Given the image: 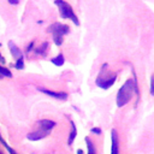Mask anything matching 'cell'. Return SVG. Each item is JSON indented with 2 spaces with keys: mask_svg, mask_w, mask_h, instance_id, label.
I'll return each mask as SVG.
<instances>
[{
  "mask_svg": "<svg viewBox=\"0 0 154 154\" xmlns=\"http://www.w3.org/2000/svg\"><path fill=\"white\" fill-rule=\"evenodd\" d=\"M85 142H87V147H88V154H96V153H95L94 144H93L90 137H85Z\"/></svg>",
  "mask_w": 154,
  "mask_h": 154,
  "instance_id": "obj_13",
  "label": "cell"
},
{
  "mask_svg": "<svg viewBox=\"0 0 154 154\" xmlns=\"http://www.w3.org/2000/svg\"><path fill=\"white\" fill-rule=\"evenodd\" d=\"M77 154H84V153H83L82 149H78V150H77Z\"/></svg>",
  "mask_w": 154,
  "mask_h": 154,
  "instance_id": "obj_20",
  "label": "cell"
},
{
  "mask_svg": "<svg viewBox=\"0 0 154 154\" xmlns=\"http://www.w3.org/2000/svg\"><path fill=\"white\" fill-rule=\"evenodd\" d=\"M111 138H112V148H111V154H118L119 149H118V135L116 129H112L111 131Z\"/></svg>",
  "mask_w": 154,
  "mask_h": 154,
  "instance_id": "obj_7",
  "label": "cell"
},
{
  "mask_svg": "<svg viewBox=\"0 0 154 154\" xmlns=\"http://www.w3.org/2000/svg\"><path fill=\"white\" fill-rule=\"evenodd\" d=\"M48 31L53 35V41L57 46H61L64 42V36L70 32V26L59 22H55L48 26Z\"/></svg>",
  "mask_w": 154,
  "mask_h": 154,
  "instance_id": "obj_4",
  "label": "cell"
},
{
  "mask_svg": "<svg viewBox=\"0 0 154 154\" xmlns=\"http://www.w3.org/2000/svg\"><path fill=\"white\" fill-rule=\"evenodd\" d=\"M38 125L41 126V130L51 131L55 126V122H53L51 119H41V120H38Z\"/></svg>",
  "mask_w": 154,
  "mask_h": 154,
  "instance_id": "obj_8",
  "label": "cell"
},
{
  "mask_svg": "<svg viewBox=\"0 0 154 154\" xmlns=\"http://www.w3.org/2000/svg\"><path fill=\"white\" fill-rule=\"evenodd\" d=\"M38 91L43 93V94H47L54 99H58V100H66L67 99V94L66 93H63V91H53V90H48V89H45V88H37Z\"/></svg>",
  "mask_w": 154,
  "mask_h": 154,
  "instance_id": "obj_5",
  "label": "cell"
},
{
  "mask_svg": "<svg viewBox=\"0 0 154 154\" xmlns=\"http://www.w3.org/2000/svg\"><path fill=\"white\" fill-rule=\"evenodd\" d=\"M48 47H49V43H48L47 41H45V42H42L37 48H35V53H36V54H38V55L45 57V55L47 54Z\"/></svg>",
  "mask_w": 154,
  "mask_h": 154,
  "instance_id": "obj_10",
  "label": "cell"
},
{
  "mask_svg": "<svg viewBox=\"0 0 154 154\" xmlns=\"http://www.w3.org/2000/svg\"><path fill=\"white\" fill-rule=\"evenodd\" d=\"M32 47H34V41H31V42L29 43V46L26 47V52H30V51L32 49Z\"/></svg>",
  "mask_w": 154,
  "mask_h": 154,
  "instance_id": "obj_18",
  "label": "cell"
},
{
  "mask_svg": "<svg viewBox=\"0 0 154 154\" xmlns=\"http://www.w3.org/2000/svg\"><path fill=\"white\" fill-rule=\"evenodd\" d=\"M48 134H49V131L40 130V131H35V132H30V134H28L26 137H28V140H30V141H37V140H41V138L46 137Z\"/></svg>",
  "mask_w": 154,
  "mask_h": 154,
  "instance_id": "obj_6",
  "label": "cell"
},
{
  "mask_svg": "<svg viewBox=\"0 0 154 154\" xmlns=\"http://www.w3.org/2000/svg\"><path fill=\"white\" fill-rule=\"evenodd\" d=\"M150 94L154 96V75L150 77Z\"/></svg>",
  "mask_w": 154,
  "mask_h": 154,
  "instance_id": "obj_16",
  "label": "cell"
},
{
  "mask_svg": "<svg viewBox=\"0 0 154 154\" xmlns=\"http://www.w3.org/2000/svg\"><path fill=\"white\" fill-rule=\"evenodd\" d=\"M14 66H16V69H18V70H22V69L24 67V59H23V57H20V58L17 59Z\"/></svg>",
  "mask_w": 154,
  "mask_h": 154,
  "instance_id": "obj_14",
  "label": "cell"
},
{
  "mask_svg": "<svg viewBox=\"0 0 154 154\" xmlns=\"http://www.w3.org/2000/svg\"><path fill=\"white\" fill-rule=\"evenodd\" d=\"M105 65H106V63L102 64L101 70H100L96 79H95V84L97 87H100L101 89H108V88H111L114 84L116 79H117V75L114 72L108 71V69H107L108 66L106 67V73H105Z\"/></svg>",
  "mask_w": 154,
  "mask_h": 154,
  "instance_id": "obj_2",
  "label": "cell"
},
{
  "mask_svg": "<svg viewBox=\"0 0 154 154\" xmlns=\"http://www.w3.org/2000/svg\"><path fill=\"white\" fill-rule=\"evenodd\" d=\"M90 132L96 134V135H100V134H101V129H100V128H91V129H90Z\"/></svg>",
  "mask_w": 154,
  "mask_h": 154,
  "instance_id": "obj_17",
  "label": "cell"
},
{
  "mask_svg": "<svg viewBox=\"0 0 154 154\" xmlns=\"http://www.w3.org/2000/svg\"><path fill=\"white\" fill-rule=\"evenodd\" d=\"M12 154H16V153H14V152H13V153H12Z\"/></svg>",
  "mask_w": 154,
  "mask_h": 154,
  "instance_id": "obj_22",
  "label": "cell"
},
{
  "mask_svg": "<svg viewBox=\"0 0 154 154\" xmlns=\"http://www.w3.org/2000/svg\"><path fill=\"white\" fill-rule=\"evenodd\" d=\"M70 124H71V131H70V135H69V138H67V144H69V146H71V144H72L73 140H75V138H76V136H77V129H76L75 123L71 120V122H70Z\"/></svg>",
  "mask_w": 154,
  "mask_h": 154,
  "instance_id": "obj_11",
  "label": "cell"
},
{
  "mask_svg": "<svg viewBox=\"0 0 154 154\" xmlns=\"http://www.w3.org/2000/svg\"><path fill=\"white\" fill-rule=\"evenodd\" d=\"M0 75L1 76H5V77H12V73L4 66H0Z\"/></svg>",
  "mask_w": 154,
  "mask_h": 154,
  "instance_id": "obj_15",
  "label": "cell"
},
{
  "mask_svg": "<svg viewBox=\"0 0 154 154\" xmlns=\"http://www.w3.org/2000/svg\"><path fill=\"white\" fill-rule=\"evenodd\" d=\"M54 4L55 6L58 7L59 10V14L63 19H70L75 25H79V20H78V17L76 16L73 8L71 7V5L69 2H66L65 0H54Z\"/></svg>",
  "mask_w": 154,
  "mask_h": 154,
  "instance_id": "obj_3",
  "label": "cell"
},
{
  "mask_svg": "<svg viewBox=\"0 0 154 154\" xmlns=\"http://www.w3.org/2000/svg\"><path fill=\"white\" fill-rule=\"evenodd\" d=\"M0 78H2V77H1V75H0Z\"/></svg>",
  "mask_w": 154,
  "mask_h": 154,
  "instance_id": "obj_21",
  "label": "cell"
},
{
  "mask_svg": "<svg viewBox=\"0 0 154 154\" xmlns=\"http://www.w3.org/2000/svg\"><path fill=\"white\" fill-rule=\"evenodd\" d=\"M8 48H10V52H11V54L14 57V58H20V57H23V54H22V52H20V49L17 47V45L13 42V41H8Z\"/></svg>",
  "mask_w": 154,
  "mask_h": 154,
  "instance_id": "obj_9",
  "label": "cell"
},
{
  "mask_svg": "<svg viewBox=\"0 0 154 154\" xmlns=\"http://www.w3.org/2000/svg\"><path fill=\"white\" fill-rule=\"evenodd\" d=\"M10 4H12V5H17L18 2H19V0H7Z\"/></svg>",
  "mask_w": 154,
  "mask_h": 154,
  "instance_id": "obj_19",
  "label": "cell"
},
{
  "mask_svg": "<svg viewBox=\"0 0 154 154\" xmlns=\"http://www.w3.org/2000/svg\"><path fill=\"white\" fill-rule=\"evenodd\" d=\"M134 93H136L138 95V89H137V82L136 78H129L128 81H125V83L120 87V89L117 93V97H116V102L118 107H123L125 106L131 99Z\"/></svg>",
  "mask_w": 154,
  "mask_h": 154,
  "instance_id": "obj_1",
  "label": "cell"
},
{
  "mask_svg": "<svg viewBox=\"0 0 154 154\" xmlns=\"http://www.w3.org/2000/svg\"><path fill=\"white\" fill-rule=\"evenodd\" d=\"M51 61H52V64H53V65H55V66H63V65H64V63H65L64 54H63V53H59L57 57L52 58V59H51Z\"/></svg>",
  "mask_w": 154,
  "mask_h": 154,
  "instance_id": "obj_12",
  "label": "cell"
}]
</instances>
